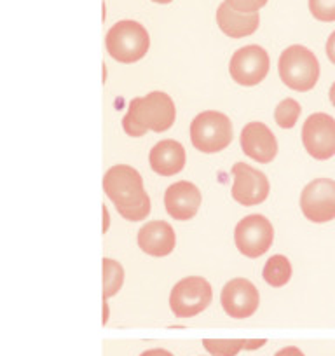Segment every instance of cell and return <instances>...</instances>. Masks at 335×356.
Instances as JSON below:
<instances>
[{"label": "cell", "mask_w": 335, "mask_h": 356, "mask_svg": "<svg viewBox=\"0 0 335 356\" xmlns=\"http://www.w3.org/2000/svg\"><path fill=\"white\" fill-rule=\"evenodd\" d=\"M222 307L225 313L236 320L250 318L259 307V290L252 282L245 278L231 280L222 290Z\"/></svg>", "instance_id": "obj_12"}, {"label": "cell", "mask_w": 335, "mask_h": 356, "mask_svg": "<svg viewBox=\"0 0 335 356\" xmlns=\"http://www.w3.org/2000/svg\"><path fill=\"white\" fill-rule=\"evenodd\" d=\"M203 346L211 356H236L239 351L248 348V341H245V339H234V341L204 339Z\"/></svg>", "instance_id": "obj_20"}, {"label": "cell", "mask_w": 335, "mask_h": 356, "mask_svg": "<svg viewBox=\"0 0 335 356\" xmlns=\"http://www.w3.org/2000/svg\"><path fill=\"white\" fill-rule=\"evenodd\" d=\"M149 163L161 177H173L186 166V149L177 140H163L150 150Z\"/></svg>", "instance_id": "obj_17"}, {"label": "cell", "mask_w": 335, "mask_h": 356, "mask_svg": "<svg viewBox=\"0 0 335 356\" xmlns=\"http://www.w3.org/2000/svg\"><path fill=\"white\" fill-rule=\"evenodd\" d=\"M302 143L307 154L318 161H327L335 156V119L316 112L309 115L302 128Z\"/></svg>", "instance_id": "obj_9"}, {"label": "cell", "mask_w": 335, "mask_h": 356, "mask_svg": "<svg viewBox=\"0 0 335 356\" xmlns=\"http://www.w3.org/2000/svg\"><path fill=\"white\" fill-rule=\"evenodd\" d=\"M232 197L243 207H255L268 200L269 180L262 171L248 166L245 163H236L232 166Z\"/></svg>", "instance_id": "obj_11"}, {"label": "cell", "mask_w": 335, "mask_h": 356, "mask_svg": "<svg viewBox=\"0 0 335 356\" xmlns=\"http://www.w3.org/2000/svg\"><path fill=\"white\" fill-rule=\"evenodd\" d=\"M152 2H156V4H170L173 0H152Z\"/></svg>", "instance_id": "obj_30"}, {"label": "cell", "mask_w": 335, "mask_h": 356, "mask_svg": "<svg viewBox=\"0 0 335 356\" xmlns=\"http://www.w3.org/2000/svg\"><path fill=\"white\" fill-rule=\"evenodd\" d=\"M241 149L257 163L268 164L278 154V142L268 126L262 122H250L241 131Z\"/></svg>", "instance_id": "obj_13"}, {"label": "cell", "mask_w": 335, "mask_h": 356, "mask_svg": "<svg viewBox=\"0 0 335 356\" xmlns=\"http://www.w3.org/2000/svg\"><path fill=\"white\" fill-rule=\"evenodd\" d=\"M175 104L163 91H152L143 98L131 100L128 114L122 119L126 135L140 138L147 131L163 133L175 122Z\"/></svg>", "instance_id": "obj_2"}, {"label": "cell", "mask_w": 335, "mask_h": 356, "mask_svg": "<svg viewBox=\"0 0 335 356\" xmlns=\"http://www.w3.org/2000/svg\"><path fill=\"white\" fill-rule=\"evenodd\" d=\"M225 2L239 13H259L269 0H225Z\"/></svg>", "instance_id": "obj_23"}, {"label": "cell", "mask_w": 335, "mask_h": 356, "mask_svg": "<svg viewBox=\"0 0 335 356\" xmlns=\"http://www.w3.org/2000/svg\"><path fill=\"white\" fill-rule=\"evenodd\" d=\"M300 208L307 220L325 224L335 218V182L330 178H316L307 184L300 196Z\"/></svg>", "instance_id": "obj_8"}, {"label": "cell", "mask_w": 335, "mask_h": 356, "mask_svg": "<svg viewBox=\"0 0 335 356\" xmlns=\"http://www.w3.org/2000/svg\"><path fill=\"white\" fill-rule=\"evenodd\" d=\"M140 356H173V355L170 351H166V349L156 348V349H149V351L142 353Z\"/></svg>", "instance_id": "obj_26"}, {"label": "cell", "mask_w": 335, "mask_h": 356, "mask_svg": "<svg viewBox=\"0 0 335 356\" xmlns=\"http://www.w3.org/2000/svg\"><path fill=\"white\" fill-rule=\"evenodd\" d=\"M262 276H264L265 283L275 286V289L285 286L290 282V278H292V264H290V260L285 255L271 257L265 262Z\"/></svg>", "instance_id": "obj_18"}, {"label": "cell", "mask_w": 335, "mask_h": 356, "mask_svg": "<svg viewBox=\"0 0 335 356\" xmlns=\"http://www.w3.org/2000/svg\"><path fill=\"white\" fill-rule=\"evenodd\" d=\"M190 140L199 152H220L232 142L231 119L217 111L201 112L190 122Z\"/></svg>", "instance_id": "obj_5"}, {"label": "cell", "mask_w": 335, "mask_h": 356, "mask_svg": "<svg viewBox=\"0 0 335 356\" xmlns=\"http://www.w3.org/2000/svg\"><path fill=\"white\" fill-rule=\"evenodd\" d=\"M104 215H105V227H104V231H107V229H108V213H107V208H104Z\"/></svg>", "instance_id": "obj_29"}, {"label": "cell", "mask_w": 335, "mask_h": 356, "mask_svg": "<svg viewBox=\"0 0 335 356\" xmlns=\"http://www.w3.org/2000/svg\"><path fill=\"white\" fill-rule=\"evenodd\" d=\"M328 95H330V102H332V105H334V107H335V82H334V84H332L330 93H328Z\"/></svg>", "instance_id": "obj_27"}, {"label": "cell", "mask_w": 335, "mask_h": 356, "mask_svg": "<svg viewBox=\"0 0 335 356\" xmlns=\"http://www.w3.org/2000/svg\"><path fill=\"white\" fill-rule=\"evenodd\" d=\"M275 229L262 215H250L238 222L234 229V243L239 252L250 259H259L272 245Z\"/></svg>", "instance_id": "obj_7"}, {"label": "cell", "mask_w": 335, "mask_h": 356, "mask_svg": "<svg viewBox=\"0 0 335 356\" xmlns=\"http://www.w3.org/2000/svg\"><path fill=\"white\" fill-rule=\"evenodd\" d=\"M201 207V193L193 182H177L164 194V208L175 220H190Z\"/></svg>", "instance_id": "obj_14"}, {"label": "cell", "mask_w": 335, "mask_h": 356, "mask_svg": "<svg viewBox=\"0 0 335 356\" xmlns=\"http://www.w3.org/2000/svg\"><path fill=\"white\" fill-rule=\"evenodd\" d=\"M278 72L285 86L299 93H306L320 79V63L307 47L290 46L279 56Z\"/></svg>", "instance_id": "obj_3"}, {"label": "cell", "mask_w": 335, "mask_h": 356, "mask_svg": "<svg viewBox=\"0 0 335 356\" xmlns=\"http://www.w3.org/2000/svg\"><path fill=\"white\" fill-rule=\"evenodd\" d=\"M300 111H302V108H300L299 102H295L293 98H286V100H283L281 104L276 107V112H275L276 124L283 129L293 128L297 119H299Z\"/></svg>", "instance_id": "obj_21"}, {"label": "cell", "mask_w": 335, "mask_h": 356, "mask_svg": "<svg viewBox=\"0 0 335 356\" xmlns=\"http://www.w3.org/2000/svg\"><path fill=\"white\" fill-rule=\"evenodd\" d=\"M275 356H304V353L295 346H288V348H283L281 351L276 353Z\"/></svg>", "instance_id": "obj_25"}, {"label": "cell", "mask_w": 335, "mask_h": 356, "mask_svg": "<svg viewBox=\"0 0 335 356\" xmlns=\"http://www.w3.org/2000/svg\"><path fill=\"white\" fill-rule=\"evenodd\" d=\"M309 11L318 22H335V0H309Z\"/></svg>", "instance_id": "obj_22"}, {"label": "cell", "mask_w": 335, "mask_h": 356, "mask_svg": "<svg viewBox=\"0 0 335 356\" xmlns=\"http://www.w3.org/2000/svg\"><path fill=\"white\" fill-rule=\"evenodd\" d=\"M108 320V306H107V300H104V323H107Z\"/></svg>", "instance_id": "obj_28"}, {"label": "cell", "mask_w": 335, "mask_h": 356, "mask_svg": "<svg viewBox=\"0 0 335 356\" xmlns=\"http://www.w3.org/2000/svg\"><path fill=\"white\" fill-rule=\"evenodd\" d=\"M124 283V269L112 259H104V299L114 297Z\"/></svg>", "instance_id": "obj_19"}, {"label": "cell", "mask_w": 335, "mask_h": 356, "mask_svg": "<svg viewBox=\"0 0 335 356\" xmlns=\"http://www.w3.org/2000/svg\"><path fill=\"white\" fill-rule=\"evenodd\" d=\"M218 29L231 39H243L257 32L261 25L259 13H239L232 9L227 2H222L217 9Z\"/></svg>", "instance_id": "obj_16"}, {"label": "cell", "mask_w": 335, "mask_h": 356, "mask_svg": "<svg viewBox=\"0 0 335 356\" xmlns=\"http://www.w3.org/2000/svg\"><path fill=\"white\" fill-rule=\"evenodd\" d=\"M327 56L335 65V32H332L327 40Z\"/></svg>", "instance_id": "obj_24"}, {"label": "cell", "mask_w": 335, "mask_h": 356, "mask_svg": "<svg viewBox=\"0 0 335 356\" xmlns=\"http://www.w3.org/2000/svg\"><path fill=\"white\" fill-rule=\"evenodd\" d=\"M104 189L121 217L138 222L150 213V197L138 171L126 164L112 166L104 177Z\"/></svg>", "instance_id": "obj_1"}, {"label": "cell", "mask_w": 335, "mask_h": 356, "mask_svg": "<svg viewBox=\"0 0 335 356\" xmlns=\"http://www.w3.org/2000/svg\"><path fill=\"white\" fill-rule=\"evenodd\" d=\"M211 286L201 276H189L177 283L170 296V307L177 318H193L211 304Z\"/></svg>", "instance_id": "obj_6"}, {"label": "cell", "mask_w": 335, "mask_h": 356, "mask_svg": "<svg viewBox=\"0 0 335 356\" xmlns=\"http://www.w3.org/2000/svg\"><path fill=\"white\" fill-rule=\"evenodd\" d=\"M175 231L168 222L154 220L143 225L138 232V246L152 257H166L175 248Z\"/></svg>", "instance_id": "obj_15"}, {"label": "cell", "mask_w": 335, "mask_h": 356, "mask_svg": "<svg viewBox=\"0 0 335 356\" xmlns=\"http://www.w3.org/2000/svg\"><path fill=\"white\" fill-rule=\"evenodd\" d=\"M231 77L241 86H257L269 72V54L261 46H245L236 51L229 63Z\"/></svg>", "instance_id": "obj_10"}, {"label": "cell", "mask_w": 335, "mask_h": 356, "mask_svg": "<svg viewBox=\"0 0 335 356\" xmlns=\"http://www.w3.org/2000/svg\"><path fill=\"white\" fill-rule=\"evenodd\" d=\"M107 51L119 63H135L142 60L150 47V37L145 26L133 19H122L107 32Z\"/></svg>", "instance_id": "obj_4"}]
</instances>
